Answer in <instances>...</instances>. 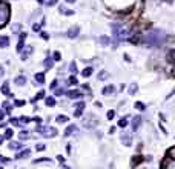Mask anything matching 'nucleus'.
<instances>
[{"mask_svg": "<svg viewBox=\"0 0 175 169\" xmlns=\"http://www.w3.org/2000/svg\"><path fill=\"white\" fill-rule=\"evenodd\" d=\"M75 131H77V126H75V125H71V126H68V128H66V131H65V137L72 135Z\"/></svg>", "mask_w": 175, "mask_h": 169, "instance_id": "11", "label": "nucleus"}, {"mask_svg": "<svg viewBox=\"0 0 175 169\" xmlns=\"http://www.w3.org/2000/svg\"><path fill=\"white\" fill-rule=\"evenodd\" d=\"M69 99H82L83 97V94L80 92V91H68V94H66Z\"/></svg>", "mask_w": 175, "mask_h": 169, "instance_id": "9", "label": "nucleus"}, {"mask_svg": "<svg viewBox=\"0 0 175 169\" xmlns=\"http://www.w3.org/2000/svg\"><path fill=\"white\" fill-rule=\"evenodd\" d=\"M45 65H46V68H51V65H52V60H51V58H48V60L45 62Z\"/></svg>", "mask_w": 175, "mask_h": 169, "instance_id": "37", "label": "nucleus"}, {"mask_svg": "<svg viewBox=\"0 0 175 169\" xmlns=\"http://www.w3.org/2000/svg\"><path fill=\"white\" fill-rule=\"evenodd\" d=\"M55 120H57L58 123H66V121H68V117H66V115H57Z\"/></svg>", "mask_w": 175, "mask_h": 169, "instance_id": "21", "label": "nucleus"}, {"mask_svg": "<svg viewBox=\"0 0 175 169\" xmlns=\"http://www.w3.org/2000/svg\"><path fill=\"white\" fill-rule=\"evenodd\" d=\"M78 32H80V28L78 26H74V28H71V29H68V37H71V38H74V37H77L78 35Z\"/></svg>", "mask_w": 175, "mask_h": 169, "instance_id": "8", "label": "nucleus"}, {"mask_svg": "<svg viewBox=\"0 0 175 169\" xmlns=\"http://www.w3.org/2000/svg\"><path fill=\"white\" fill-rule=\"evenodd\" d=\"M137 89H138V86H137V83H132V84H131V88L127 89V92H129V95H134V94L137 92Z\"/></svg>", "mask_w": 175, "mask_h": 169, "instance_id": "15", "label": "nucleus"}, {"mask_svg": "<svg viewBox=\"0 0 175 169\" xmlns=\"http://www.w3.org/2000/svg\"><path fill=\"white\" fill-rule=\"evenodd\" d=\"M167 154H169V157H171V158H175V148L169 149V152H167Z\"/></svg>", "mask_w": 175, "mask_h": 169, "instance_id": "33", "label": "nucleus"}, {"mask_svg": "<svg viewBox=\"0 0 175 169\" xmlns=\"http://www.w3.org/2000/svg\"><path fill=\"white\" fill-rule=\"evenodd\" d=\"M46 105H48V106H54V105H55V99H54V97H48V99H46Z\"/></svg>", "mask_w": 175, "mask_h": 169, "instance_id": "23", "label": "nucleus"}, {"mask_svg": "<svg viewBox=\"0 0 175 169\" xmlns=\"http://www.w3.org/2000/svg\"><path fill=\"white\" fill-rule=\"evenodd\" d=\"M69 69H71L72 74H77V72H78V71H77V66H75V62H72V63L69 65Z\"/></svg>", "mask_w": 175, "mask_h": 169, "instance_id": "24", "label": "nucleus"}, {"mask_svg": "<svg viewBox=\"0 0 175 169\" xmlns=\"http://www.w3.org/2000/svg\"><path fill=\"white\" fill-rule=\"evenodd\" d=\"M112 31H114V40H115V43L129 38V35H131L129 31L126 28H123L122 25H112Z\"/></svg>", "mask_w": 175, "mask_h": 169, "instance_id": "2", "label": "nucleus"}, {"mask_svg": "<svg viewBox=\"0 0 175 169\" xmlns=\"http://www.w3.org/2000/svg\"><path fill=\"white\" fill-rule=\"evenodd\" d=\"M2 92L11 97V94H9V86H8V83H5V84H3V86H2Z\"/></svg>", "mask_w": 175, "mask_h": 169, "instance_id": "18", "label": "nucleus"}, {"mask_svg": "<svg viewBox=\"0 0 175 169\" xmlns=\"http://www.w3.org/2000/svg\"><path fill=\"white\" fill-rule=\"evenodd\" d=\"M2 75H3V66L0 65V77H2Z\"/></svg>", "mask_w": 175, "mask_h": 169, "instance_id": "44", "label": "nucleus"}, {"mask_svg": "<svg viewBox=\"0 0 175 169\" xmlns=\"http://www.w3.org/2000/svg\"><path fill=\"white\" fill-rule=\"evenodd\" d=\"M100 43L102 45H109V38L107 37H100Z\"/></svg>", "mask_w": 175, "mask_h": 169, "instance_id": "27", "label": "nucleus"}, {"mask_svg": "<svg viewBox=\"0 0 175 169\" xmlns=\"http://www.w3.org/2000/svg\"><path fill=\"white\" fill-rule=\"evenodd\" d=\"M68 82H69V84H77V83H78V82H77V79H75V77H74V75H72V77H69V79H68Z\"/></svg>", "mask_w": 175, "mask_h": 169, "instance_id": "28", "label": "nucleus"}, {"mask_svg": "<svg viewBox=\"0 0 175 169\" xmlns=\"http://www.w3.org/2000/svg\"><path fill=\"white\" fill-rule=\"evenodd\" d=\"M122 141H123V145H124V146H131V145H132V135L123 132V134H122Z\"/></svg>", "mask_w": 175, "mask_h": 169, "instance_id": "6", "label": "nucleus"}, {"mask_svg": "<svg viewBox=\"0 0 175 169\" xmlns=\"http://www.w3.org/2000/svg\"><path fill=\"white\" fill-rule=\"evenodd\" d=\"M37 131L43 137H54V135H57V131L54 128H51V126H38Z\"/></svg>", "mask_w": 175, "mask_h": 169, "instance_id": "4", "label": "nucleus"}, {"mask_svg": "<svg viewBox=\"0 0 175 169\" xmlns=\"http://www.w3.org/2000/svg\"><path fill=\"white\" fill-rule=\"evenodd\" d=\"M174 57H175V52H174Z\"/></svg>", "mask_w": 175, "mask_h": 169, "instance_id": "48", "label": "nucleus"}, {"mask_svg": "<svg viewBox=\"0 0 175 169\" xmlns=\"http://www.w3.org/2000/svg\"><path fill=\"white\" fill-rule=\"evenodd\" d=\"M164 38H166V34L163 32V31L155 29V31H151L149 34H146L144 42H146L149 46H160V45H163Z\"/></svg>", "mask_w": 175, "mask_h": 169, "instance_id": "1", "label": "nucleus"}, {"mask_svg": "<svg viewBox=\"0 0 175 169\" xmlns=\"http://www.w3.org/2000/svg\"><path fill=\"white\" fill-rule=\"evenodd\" d=\"M135 108H137L138 111H144V109H146L144 103H141V101H137V103H135Z\"/></svg>", "mask_w": 175, "mask_h": 169, "instance_id": "22", "label": "nucleus"}, {"mask_svg": "<svg viewBox=\"0 0 175 169\" xmlns=\"http://www.w3.org/2000/svg\"><path fill=\"white\" fill-rule=\"evenodd\" d=\"M60 12H62V14H68V16H72V14H74V11H66V8H65V6H62V8H60Z\"/></svg>", "mask_w": 175, "mask_h": 169, "instance_id": "25", "label": "nucleus"}, {"mask_svg": "<svg viewBox=\"0 0 175 169\" xmlns=\"http://www.w3.org/2000/svg\"><path fill=\"white\" fill-rule=\"evenodd\" d=\"M57 2H58V0H49V2H48V5H49V6H52V5L57 3Z\"/></svg>", "mask_w": 175, "mask_h": 169, "instance_id": "41", "label": "nucleus"}, {"mask_svg": "<svg viewBox=\"0 0 175 169\" xmlns=\"http://www.w3.org/2000/svg\"><path fill=\"white\" fill-rule=\"evenodd\" d=\"M126 125H127V118H122V120L118 121V126H120V128H124Z\"/></svg>", "mask_w": 175, "mask_h": 169, "instance_id": "26", "label": "nucleus"}, {"mask_svg": "<svg viewBox=\"0 0 175 169\" xmlns=\"http://www.w3.org/2000/svg\"><path fill=\"white\" fill-rule=\"evenodd\" d=\"M140 123H141V117H135L134 120H132V129H134V131H137V129H138V126H140Z\"/></svg>", "mask_w": 175, "mask_h": 169, "instance_id": "12", "label": "nucleus"}, {"mask_svg": "<svg viewBox=\"0 0 175 169\" xmlns=\"http://www.w3.org/2000/svg\"><path fill=\"white\" fill-rule=\"evenodd\" d=\"M45 148H46L45 145H37V148H35V149H37V151H45Z\"/></svg>", "mask_w": 175, "mask_h": 169, "instance_id": "36", "label": "nucleus"}, {"mask_svg": "<svg viewBox=\"0 0 175 169\" xmlns=\"http://www.w3.org/2000/svg\"><path fill=\"white\" fill-rule=\"evenodd\" d=\"M98 79H100V80H105V79H107V72H100V74H98Z\"/></svg>", "mask_w": 175, "mask_h": 169, "instance_id": "32", "label": "nucleus"}, {"mask_svg": "<svg viewBox=\"0 0 175 169\" xmlns=\"http://www.w3.org/2000/svg\"><path fill=\"white\" fill-rule=\"evenodd\" d=\"M54 91H55V89H54ZM55 94H57V95H62V94H63V91H62V89H57V91H55Z\"/></svg>", "mask_w": 175, "mask_h": 169, "instance_id": "43", "label": "nucleus"}, {"mask_svg": "<svg viewBox=\"0 0 175 169\" xmlns=\"http://www.w3.org/2000/svg\"><path fill=\"white\" fill-rule=\"evenodd\" d=\"M16 83L22 86V84H25V83H26V79H25L23 75H20V77H17V79H16Z\"/></svg>", "mask_w": 175, "mask_h": 169, "instance_id": "19", "label": "nucleus"}, {"mask_svg": "<svg viewBox=\"0 0 175 169\" xmlns=\"http://www.w3.org/2000/svg\"><path fill=\"white\" fill-rule=\"evenodd\" d=\"M54 58L52 60H55V62H58V60H62V58H60V57H62V55H60V52H54V55H52Z\"/></svg>", "mask_w": 175, "mask_h": 169, "instance_id": "30", "label": "nucleus"}, {"mask_svg": "<svg viewBox=\"0 0 175 169\" xmlns=\"http://www.w3.org/2000/svg\"><path fill=\"white\" fill-rule=\"evenodd\" d=\"M22 148H23L22 143H11L9 145V149H22Z\"/></svg>", "mask_w": 175, "mask_h": 169, "instance_id": "20", "label": "nucleus"}, {"mask_svg": "<svg viewBox=\"0 0 175 169\" xmlns=\"http://www.w3.org/2000/svg\"><path fill=\"white\" fill-rule=\"evenodd\" d=\"M9 45V38L6 35H0V48H6Z\"/></svg>", "mask_w": 175, "mask_h": 169, "instance_id": "10", "label": "nucleus"}, {"mask_svg": "<svg viewBox=\"0 0 175 169\" xmlns=\"http://www.w3.org/2000/svg\"><path fill=\"white\" fill-rule=\"evenodd\" d=\"M20 120H22V123H28V121H29V118L28 117H22Z\"/></svg>", "mask_w": 175, "mask_h": 169, "instance_id": "42", "label": "nucleus"}, {"mask_svg": "<svg viewBox=\"0 0 175 169\" xmlns=\"http://www.w3.org/2000/svg\"><path fill=\"white\" fill-rule=\"evenodd\" d=\"M42 25H45V22H42V23H40V25H34V31H38V29H40V26H42Z\"/></svg>", "mask_w": 175, "mask_h": 169, "instance_id": "39", "label": "nucleus"}, {"mask_svg": "<svg viewBox=\"0 0 175 169\" xmlns=\"http://www.w3.org/2000/svg\"><path fill=\"white\" fill-rule=\"evenodd\" d=\"M9 14H11L9 5H8V3H2V5H0V28H3V26L8 23Z\"/></svg>", "mask_w": 175, "mask_h": 169, "instance_id": "3", "label": "nucleus"}, {"mask_svg": "<svg viewBox=\"0 0 175 169\" xmlns=\"http://www.w3.org/2000/svg\"><path fill=\"white\" fill-rule=\"evenodd\" d=\"M3 115H5V114H3V111H0V120H3Z\"/></svg>", "mask_w": 175, "mask_h": 169, "instance_id": "45", "label": "nucleus"}, {"mask_svg": "<svg viewBox=\"0 0 175 169\" xmlns=\"http://www.w3.org/2000/svg\"><path fill=\"white\" fill-rule=\"evenodd\" d=\"M57 86H58V82H57V80H54V82H52V84H51V89H55Z\"/></svg>", "mask_w": 175, "mask_h": 169, "instance_id": "38", "label": "nucleus"}, {"mask_svg": "<svg viewBox=\"0 0 175 169\" xmlns=\"http://www.w3.org/2000/svg\"><path fill=\"white\" fill-rule=\"evenodd\" d=\"M114 115H115V112H114V111H109V112H107V118H109V120H112Z\"/></svg>", "mask_w": 175, "mask_h": 169, "instance_id": "35", "label": "nucleus"}, {"mask_svg": "<svg viewBox=\"0 0 175 169\" xmlns=\"http://www.w3.org/2000/svg\"><path fill=\"white\" fill-rule=\"evenodd\" d=\"M91 74H92V68H91V66L85 68V69L82 71V75H83V77H89Z\"/></svg>", "mask_w": 175, "mask_h": 169, "instance_id": "16", "label": "nucleus"}, {"mask_svg": "<svg viewBox=\"0 0 175 169\" xmlns=\"http://www.w3.org/2000/svg\"><path fill=\"white\" fill-rule=\"evenodd\" d=\"M29 134H28V131H23V132H20V138H28Z\"/></svg>", "mask_w": 175, "mask_h": 169, "instance_id": "34", "label": "nucleus"}, {"mask_svg": "<svg viewBox=\"0 0 175 169\" xmlns=\"http://www.w3.org/2000/svg\"><path fill=\"white\" fill-rule=\"evenodd\" d=\"M43 95H45V91H40L38 94H37V97H35L32 101H35V100H38V99H43Z\"/></svg>", "mask_w": 175, "mask_h": 169, "instance_id": "31", "label": "nucleus"}, {"mask_svg": "<svg viewBox=\"0 0 175 169\" xmlns=\"http://www.w3.org/2000/svg\"><path fill=\"white\" fill-rule=\"evenodd\" d=\"M12 137V129H6V132H5V138H11Z\"/></svg>", "mask_w": 175, "mask_h": 169, "instance_id": "29", "label": "nucleus"}, {"mask_svg": "<svg viewBox=\"0 0 175 169\" xmlns=\"http://www.w3.org/2000/svg\"><path fill=\"white\" fill-rule=\"evenodd\" d=\"M114 89H115V88H114L112 84H109V86H106V88H103V91H102V92H103V95H107V94L114 92Z\"/></svg>", "mask_w": 175, "mask_h": 169, "instance_id": "13", "label": "nucleus"}, {"mask_svg": "<svg viewBox=\"0 0 175 169\" xmlns=\"http://www.w3.org/2000/svg\"><path fill=\"white\" fill-rule=\"evenodd\" d=\"M29 154H31L29 149H25L23 152H18V154H17V158H25V157H28Z\"/></svg>", "mask_w": 175, "mask_h": 169, "instance_id": "17", "label": "nucleus"}, {"mask_svg": "<svg viewBox=\"0 0 175 169\" xmlns=\"http://www.w3.org/2000/svg\"><path fill=\"white\" fill-rule=\"evenodd\" d=\"M35 80L38 82V84H42L45 82V74L43 72H38V74H35Z\"/></svg>", "mask_w": 175, "mask_h": 169, "instance_id": "14", "label": "nucleus"}, {"mask_svg": "<svg viewBox=\"0 0 175 169\" xmlns=\"http://www.w3.org/2000/svg\"><path fill=\"white\" fill-rule=\"evenodd\" d=\"M66 2H68V3H74V2H75V0H66Z\"/></svg>", "mask_w": 175, "mask_h": 169, "instance_id": "46", "label": "nucleus"}, {"mask_svg": "<svg viewBox=\"0 0 175 169\" xmlns=\"http://www.w3.org/2000/svg\"><path fill=\"white\" fill-rule=\"evenodd\" d=\"M82 125L85 126V128H88V129H92V128H95L97 126V120L92 117H85L83 118V121H82Z\"/></svg>", "mask_w": 175, "mask_h": 169, "instance_id": "5", "label": "nucleus"}, {"mask_svg": "<svg viewBox=\"0 0 175 169\" xmlns=\"http://www.w3.org/2000/svg\"><path fill=\"white\" fill-rule=\"evenodd\" d=\"M16 105H17V106H23V105H25V101H23V100H17V101H16Z\"/></svg>", "mask_w": 175, "mask_h": 169, "instance_id": "40", "label": "nucleus"}, {"mask_svg": "<svg viewBox=\"0 0 175 169\" xmlns=\"http://www.w3.org/2000/svg\"><path fill=\"white\" fill-rule=\"evenodd\" d=\"M2 141H3V137H2V135H0V145H2Z\"/></svg>", "mask_w": 175, "mask_h": 169, "instance_id": "47", "label": "nucleus"}, {"mask_svg": "<svg viewBox=\"0 0 175 169\" xmlns=\"http://www.w3.org/2000/svg\"><path fill=\"white\" fill-rule=\"evenodd\" d=\"M75 108H77V109H75L74 115H75V117H80V115H82V112H83V109H85V103H83V101H80V103H77V105H75Z\"/></svg>", "mask_w": 175, "mask_h": 169, "instance_id": "7", "label": "nucleus"}]
</instances>
